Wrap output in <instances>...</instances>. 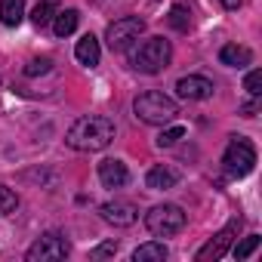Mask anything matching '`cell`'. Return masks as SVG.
Here are the masks:
<instances>
[{
    "mask_svg": "<svg viewBox=\"0 0 262 262\" xmlns=\"http://www.w3.org/2000/svg\"><path fill=\"white\" fill-rule=\"evenodd\" d=\"M65 142L74 151H102L114 142V120L105 114H86L71 123Z\"/></svg>",
    "mask_w": 262,
    "mask_h": 262,
    "instance_id": "cell-1",
    "label": "cell"
},
{
    "mask_svg": "<svg viewBox=\"0 0 262 262\" xmlns=\"http://www.w3.org/2000/svg\"><path fill=\"white\" fill-rule=\"evenodd\" d=\"M133 111H136V117H139L142 123L164 126V123H173V120H176V114H179V105H176L170 96H164L161 90H148V93L136 96V102H133Z\"/></svg>",
    "mask_w": 262,
    "mask_h": 262,
    "instance_id": "cell-2",
    "label": "cell"
},
{
    "mask_svg": "<svg viewBox=\"0 0 262 262\" xmlns=\"http://www.w3.org/2000/svg\"><path fill=\"white\" fill-rule=\"evenodd\" d=\"M129 59H133V68L142 71V74H161L173 59V47L164 37H148L133 50Z\"/></svg>",
    "mask_w": 262,
    "mask_h": 262,
    "instance_id": "cell-3",
    "label": "cell"
},
{
    "mask_svg": "<svg viewBox=\"0 0 262 262\" xmlns=\"http://www.w3.org/2000/svg\"><path fill=\"white\" fill-rule=\"evenodd\" d=\"M145 225L155 237H173L185 228V213L176 204H158L145 213Z\"/></svg>",
    "mask_w": 262,
    "mask_h": 262,
    "instance_id": "cell-4",
    "label": "cell"
},
{
    "mask_svg": "<svg viewBox=\"0 0 262 262\" xmlns=\"http://www.w3.org/2000/svg\"><path fill=\"white\" fill-rule=\"evenodd\" d=\"M222 164H225V173H228V176L244 179V176H250L253 167H256V148H253L244 136H234V139L228 142L225 155H222Z\"/></svg>",
    "mask_w": 262,
    "mask_h": 262,
    "instance_id": "cell-5",
    "label": "cell"
},
{
    "mask_svg": "<svg viewBox=\"0 0 262 262\" xmlns=\"http://www.w3.org/2000/svg\"><path fill=\"white\" fill-rule=\"evenodd\" d=\"M142 31H145V22H142L139 16H123V19H117V22L108 25L105 40H108V47H111L114 53H123L133 40H139Z\"/></svg>",
    "mask_w": 262,
    "mask_h": 262,
    "instance_id": "cell-6",
    "label": "cell"
},
{
    "mask_svg": "<svg viewBox=\"0 0 262 262\" xmlns=\"http://www.w3.org/2000/svg\"><path fill=\"white\" fill-rule=\"evenodd\" d=\"M65 256H68V241H65L62 234H56V231L40 234V237L28 247V253H25L28 262H59V259H65Z\"/></svg>",
    "mask_w": 262,
    "mask_h": 262,
    "instance_id": "cell-7",
    "label": "cell"
},
{
    "mask_svg": "<svg viewBox=\"0 0 262 262\" xmlns=\"http://www.w3.org/2000/svg\"><path fill=\"white\" fill-rule=\"evenodd\" d=\"M237 228H241V216L231 219L222 231H216V234L198 250V262H216V259H222V256L231 250V244H234V237H237Z\"/></svg>",
    "mask_w": 262,
    "mask_h": 262,
    "instance_id": "cell-8",
    "label": "cell"
},
{
    "mask_svg": "<svg viewBox=\"0 0 262 262\" xmlns=\"http://www.w3.org/2000/svg\"><path fill=\"white\" fill-rule=\"evenodd\" d=\"M102 219L108 222V225H114V228H129L136 219H139V210H136V204H129V201H108V204H102Z\"/></svg>",
    "mask_w": 262,
    "mask_h": 262,
    "instance_id": "cell-9",
    "label": "cell"
},
{
    "mask_svg": "<svg viewBox=\"0 0 262 262\" xmlns=\"http://www.w3.org/2000/svg\"><path fill=\"white\" fill-rule=\"evenodd\" d=\"M213 80L201 77V74H188V77H179L176 80V96L179 99H188V102H204L213 96Z\"/></svg>",
    "mask_w": 262,
    "mask_h": 262,
    "instance_id": "cell-10",
    "label": "cell"
},
{
    "mask_svg": "<svg viewBox=\"0 0 262 262\" xmlns=\"http://www.w3.org/2000/svg\"><path fill=\"white\" fill-rule=\"evenodd\" d=\"M99 179H102V185H105V188H123V185L129 182V170H126V164H123V161L108 158V161H102V164H99Z\"/></svg>",
    "mask_w": 262,
    "mask_h": 262,
    "instance_id": "cell-11",
    "label": "cell"
},
{
    "mask_svg": "<svg viewBox=\"0 0 262 262\" xmlns=\"http://www.w3.org/2000/svg\"><path fill=\"white\" fill-rule=\"evenodd\" d=\"M74 56H77V62H80V65H86V68H96V65H99V59H102L99 40H96L93 34H83V37L77 40V47H74Z\"/></svg>",
    "mask_w": 262,
    "mask_h": 262,
    "instance_id": "cell-12",
    "label": "cell"
},
{
    "mask_svg": "<svg viewBox=\"0 0 262 262\" xmlns=\"http://www.w3.org/2000/svg\"><path fill=\"white\" fill-rule=\"evenodd\" d=\"M219 62H222V65H228V68H247V65L253 62V53H250L247 47L228 43V47H222V50H219Z\"/></svg>",
    "mask_w": 262,
    "mask_h": 262,
    "instance_id": "cell-13",
    "label": "cell"
},
{
    "mask_svg": "<svg viewBox=\"0 0 262 262\" xmlns=\"http://www.w3.org/2000/svg\"><path fill=\"white\" fill-rule=\"evenodd\" d=\"M145 182H148V188H155V191H167V188H173V185L179 182V173H176L173 167H151L148 176H145Z\"/></svg>",
    "mask_w": 262,
    "mask_h": 262,
    "instance_id": "cell-14",
    "label": "cell"
},
{
    "mask_svg": "<svg viewBox=\"0 0 262 262\" xmlns=\"http://www.w3.org/2000/svg\"><path fill=\"white\" fill-rule=\"evenodd\" d=\"M25 19V0H0V22L7 28H19Z\"/></svg>",
    "mask_w": 262,
    "mask_h": 262,
    "instance_id": "cell-15",
    "label": "cell"
},
{
    "mask_svg": "<svg viewBox=\"0 0 262 262\" xmlns=\"http://www.w3.org/2000/svg\"><path fill=\"white\" fill-rule=\"evenodd\" d=\"M167 256H170V250L161 241H148V244L133 250V262H164Z\"/></svg>",
    "mask_w": 262,
    "mask_h": 262,
    "instance_id": "cell-16",
    "label": "cell"
},
{
    "mask_svg": "<svg viewBox=\"0 0 262 262\" xmlns=\"http://www.w3.org/2000/svg\"><path fill=\"white\" fill-rule=\"evenodd\" d=\"M77 22H80V13H77V10H62V13L56 16V22H53V31H56L59 37H68V34H74Z\"/></svg>",
    "mask_w": 262,
    "mask_h": 262,
    "instance_id": "cell-17",
    "label": "cell"
},
{
    "mask_svg": "<svg viewBox=\"0 0 262 262\" xmlns=\"http://www.w3.org/2000/svg\"><path fill=\"white\" fill-rule=\"evenodd\" d=\"M167 22H170L176 31H188V28H191V10H188L185 4H173V7H170V16H167Z\"/></svg>",
    "mask_w": 262,
    "mask_h": 262,
    "instance_id": "cell-18",
    "label": "cell"
},
{
    "mask_svg": "<svg viewBox=\"0 0 262 262\" xmlns=\"http://www.w3.org/2000/svg\"><path fill=\"white\" fill-rule=\"evenodd\" d=\"M53 13H56V4H53V0H40V4L31 10V22H34L37 28H43V25L53 22Z\"/></svg>",
    "mask_w": 262,
    "mask_h": 262,
    "instance_id": "cell-19",
    "label": "cell"
},
{
    "mask_svg": "<svg viewBox=\"0 0 262 262\" xmlns=\"http://www.w3.org/2000/svg\"><path fill=\"white\" fill-rule=\"evenodd\" d=\"M16 207H19V198H16V191H13V188H7V185H0V216H10V213H16Z\"/></svg>",
    "mask_w": 262,
    "mask_h": 262,
    "instance_id": "cell-20",
    "label": "cell"
},
{
    "mask_svg": "<svg viewBox=\"0 0 262 262\" xmlns=\"http://www.w3.org/2000/svg\"><path fill=\"white\" fill-rule=\"evenodd\" d=\"M182 136H185V126H170V129H164V133L158 136V145H161V148H170V145H176Z\"/></svg>",
    "mask_w": 262,
    "mask_h": 262,
    "instance_id": "cell-21",
    "label": "cell"
},
{
    "mask_svg": "<svg viewBox=\"0 0 262 262\" xmlns=\"http://www.w3.org/2000/svg\"><path fill=\"white\" fill-rule=\"evenodd\" d=\"M50 68H53V59H47V56H43V59H31V62L25 65V77H40V74H47Z\"/></svg>",
    "mask_w": 262,
    "mask_h": 262,
    "instance_id": "cell-22",
    "label": "cell"
},
{
    "mask_svg": "<svg viewBox=\"0 0 262 262\" xmlns=\"http://www.w3.org/2000/svg\"><path fill=\"white\" fill-rule=\"evenodd\" d=\"M244 90H247L250 96H259V93H262V71H259V68H253V71L244 77Z\"/></svg>",
    "mask_w": 262,
    "mask_h": 262,
    "instance_id": "cell-23",
    "label": "cell"
},
{
    "mask_svg": "<svg viewBox=\"0 0 262 262\" xmlns=\"http://www.w3.org/2000/svg\"><path fill=\"white\" fill-rule=\"evenodd\" d=\"M256 247H259V234H247V237H244V241L234 247V256H237V259H247V256H250Z\"/></svg>",
    "mask_w": 262,
    "mask_h": 262,
    "instance_id": "cell-24",
    "label": "cell"
},
{
    "mask_svg": "<svg viewBox=\"0 0 262 262\" xmlns=\"http://www.w3.org/2000/svg\"><path fill=\"white\" fill-rule=\"evenodd\" d=\"M114 253H117V241H105V244H99L90 256H93V259H105V256H114Z\"/></svg>",
    "mask_w": 262,
    "mask_h": 262,
    "instance_id": "cell-25",
    "label": "cell"
},
{
    "mask_svg": "<svg viewBox=\"0 0 262 262\" xmlns=\"http://www.w3.org/2000/svg\"><path fill=\"white\" fill-rule=\"evenodd\" d=\"M219 4H222V7H225V10H237V7H241V4H244V0H219Z\"/></svg>",
    "mask_w": 262,
    "mask_h": 262,
    "instance_id": "cell-26",
    "label": "cell"
}]
</instances>
